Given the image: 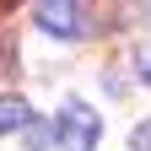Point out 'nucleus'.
Returning a JSON list of instances; mask_svg holds the SVG:
<instances>
[{
    "label": "nucleus",
    "mask_w": 151,
    "mask_h": 151,
    "mask_svg": "<svg viewBox=\"0 0 151 151\" xmlns=\"http://www.w3.org/2000/svg\"><path fill=\"white\" fill-rule=\"evenodd\" d=\"M129 151H151V119H140L129 129Z\"/></svg>",
    "instance_id": "nucleus-4"
},
{
    "label": "nucleus",
    "mask_w": 151,
    "mask_h": 151,
    "mask_svg": "<svg viewBox=\"0 0 151 151\" xmlns=\"http://www.w3.org/2000/svg\"><path fill=\"white\" fill-rule=\"evenodd\" d=\"M135 70H140V81H151V49H140V54H135Z\"/></svg>",
    "instance_id": "nucleus-6"
},
{
    "label": "nucleus",
    "mask_w": 151,
    "mask_h": 151,
    "mask_svg": "<svg viewBox=\"0 0 151 151\" xmlns=\"http://www.w3.org/2000/svg\"><path fill=\"white\" fill-rule=\"evenodd\" d=\"M49 140H54V129H49V124H27V146H32V151H43Z\"/></svg>",
    "instance_id": "nucleus-5"
},
{
    "label": "nucleus",
    "mask_w": 151,
    "mask_h": 151,
    "mask_svg": "<svg viewBox=\"0 0 151 151\" xmlns=\"http://www.w3.org/2000/svg\"><path fill=\"white\" fill-rule=\"evenodd\" d=\"M54 140H60V151H97L103 119H97L86 103H65L60 119H54Z\"/></svg>",
    "instance_id": "nucleus-1"
},
{
    "label": "nucleus",
    "mask_w": 151,
    "mask_h": 151,
    "mask_svg": "<svg viewBox=\"0 0 151 151\" xmlns=\"http://www.w3.org/2000/svg\"><path fill=\"white\" fill-rule=\"evenodd\" d=\"M6 6H11V0H6Z\"/></svg>",
    "instance_id": "nucleus-7"
},
{
    "label": "nucleus",
    "mask_w": 151,
    "mask_h": 151,
    "mask_svg": "<svg viewBox=\"0 0 151 151\" xmlns=\"http://www.w3.org/2000/svg\"><path fill=\"white\" fill-rule=\"evenodd\" d=\"M38 27L49 38H81L86 32V16H81V0H38Z\"/></svg>",
    "instance_id": "nucleus-2"
},
{
    "label": "nucleus",
    "mask_w": 151,
    "mask_h": 151,
    "mask_svg": "<svg viewBox=\"0 0 151 151\" xmlns=\"http://www.w3.org/2000/svg\"><path fill=\"white\" fill-rule=\"evenodd\" d=\"M32 124V113L22 97H0V135H16V129H27Z\"/></svg>",
    "instance_id": "nucleus-3"
}]
</instances>
